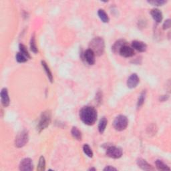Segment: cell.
<instances>
[{"label":"cell","instance_id":"3957f363","mask_svg":"<svg viewBox=\"0 0 171 171\" xmlns=\"http://www.w3.org/2000/svg\"><path fill=\"white\" fill-rule=\"evenodd\" d=\"M52 120V113L49 110H45L41 113L40 118L37 124V129L39 132H41L47 128L51 123Z\"/></svg>","mask_w":171,"mask_h":171},{"label":"cell","instance_id":"52a82bcc","mask_svg":"<svg viewBox=\"0 0 171 171\" xmlns=\"http://www.w3.org/2000/svg\"><path fill=\"white\" fill-rule=\"evenodd\" d=\"M34 163L30 158H25L21 160L19 169L22 171H32L34 170Z\"/></svg>","mask_w":171,"mask_h":171},{"label":"cell","instance_id":"f1b7e54d","mask_svg":"<svg viewBox=\"0 0 171 171\" xmlns=\"http://www.w3.org/2000/svg\"><path fill=\"white\" fill-rule=\"evenodd\" d=\"M96 100L98 104H101L102 101V94L101 92H98L96 95Z\"/></svg>","mask_w":171,"mask_h":171},{"label":"cell","instance_id":"d6986e66","mask_svg":"<svg viewBox=\"0 0 171 171\" xmlns=\"http://www.w3.org/2000/svg\"><path fill=\"white\" fill-rule=\"evenodd\" d=\"M98 15L99 16L100 19H101L103 23H108L110 22V18L108 17L106 12L102 9H100L98 11Z\"/></svg>","mask_w":171,"mask_h":171},{"label":"cell","instance_id":"1f68e13d","mask_svg":"<svg viewBox=\"0 0 171 171\" xmlns=\"http://www.w3.org/2000/svg\"><path fill=\"white\" fill-rule=\"evenodd\" d=\"M88 170H93V171H96V169L94 168V167H91V168L88 169Z\"/></svg>","mask_w":171,"mask_h":171},{"label":"cell","instance_id":"e0dca14e","mask_svg":"<svg viewBox=\"0 0 171 171\" xmlns=\"http://www.w3.org/2000/svg\"><path fill=\"white\" fill-rule=\"evenodd\" d=\"M71 134H72V136L74 139H76L77 140H82V132L76 126L72 127V130H71Z\"/></svg>","mask_w":171,"mask_h":171},{"label":"cell","instance_id":"277c9868","mask_svg":"<svg viewBox=\"0 0 171 171\" xmlns=\"http://www.w3.org/2000/svg\"><path fill=\"white\" fill-rule=\"evenodd\" d=\"M128 125V120L126 116L118 115L115 118L113 122V127L116 130L123 131Z\"/></svg>","mask_w":171,"mask_h":171},{"label":"cell","instance_id":"4316f807","mask_svg":"<svg viewBox=\"0 0 171 171\" xmlns=\"http://www.w3.org/2000/svg\"><path fill=\"white\" fill-rule=\"evenodd\" d=\"M148 3L154 6H162L167 3V1H165V0H152V1H148Z\"/></svg>","mask_w":171,"mask_h":171},{"label":"cell","instance_id":"7a4b0ae2","mask_svg":"<svg viewBox=\"0 0 171 171\" xmlns=\"http://www.w3.org/2000/svg\"><path fill=\"white\" fill-rule=\"evenodd\" d=\"M89 49L93 51L96 56H102L105 49V42H104V39L100 37H94L90 41Z\"/></svg>","mask_w":171,"mask_h":171},{"label":"cell","instance_id":"8992f818","mask_svg":"<svg viewBox=\"0 0 171 171\" xmlns=\"http://www.w3.org/2000/svg\"><path fill=\"white\" fill-rule=\"evenodd\" d=\"M106 156L114 158V159H118L122 156V150L121 148L114 146H110L106 150Z\"/></svg>","mask_w":171,"mask_h":171},{"label":"cell","instance_id":"30bf717a","mask_svg":"<svg viewBox=\"0 0 171 171\" xmlns=\"http://www.w3.org/2000/svg\"><path fill=\"white\" fill-rule=\"evenodd\" d=\"M96 55L93 52L92 50H91L90 49H88L84 53V59L86 62L87 64H88L90 66H92L95 64L96 60H95Z\"/></svg>","mask_w":171,"mask_h":171},{"label":"cell","instance_id":"8fae6325","mask_svg":"<svg viewBox=\"0 0 171 171\" xmlns=\"http://www.w3.org/2000/svg\"><path fill=\"white\" fill-rule=\"evenodd\" d=\"M1 102L3 107H8L10 104V99L8 94V90L6 88H3L1 91Z\"/></svg>","mask_w":171,"mask_h":171},{"label":"cell","instance_id":"5b68a950","mask_svg":"<svg viewBox=\"0 0 171 171\" xmlns=\"http://www.w3.org/2000/svg\"><path fill=\"white\" fill-rule=\"evenodd\" d=\"M29 134L28 131L24 130L19 132L15 139V146L17 148H22L28 143Z\"/></svg>","mask_w":171,"mask_h":171},{"label":"cell","instance_id":"9c48e42d","mask_svg":"<svg viewBox=\"0 0 171 171\" xmlns=\"http://www.w3.org/2000/svg\"><path fill=\"white\" fill-rule=\"evenodd\" d=\"M119 54L124 58H130L135 56V50L132 48L128 46L127 45H124V46L120 48Z\"/></svg>","mask_w":171,"mask_h":171},{"label":"cell","instance_id":"ffe728a7","mask_svg":"<svg viewBox=\"0 0 171 171\" xmlns=\"http://www.w3.org/2000/svg\"><path fill=\"white\" fill-rule=\"evenodd\" d=\"M30 49L32 52L34 53H38V48H37V44H36V36L35 34H33V35L31 37L30 40Z\"/></svg>","mask_w":171,"mask_h":171},{"label":"cell","instance_id":"4fadbf2b","mask_svg":"<svg viewBox=\"0 0 171 171\" xmlns=\"http://www.w3.org/2000/svg\"><path fill=\"white\" fill-rule=\"evenodd\" d=\"M136 163L138 166L143 170H153L154 169L151 165H150L147 160L143 159V158H138Z\"/></svg>","mask_w":171,"mask_h":171},{"label":"cell","instance_id":"6da1fadb","mask_svg":"<svg viewBox=\"0 0 171 171\" xmlns=\"http://www.w3.org/2000/svg\"><path fill=\"white\" fill-rule=\"evenodd\" d=\"M80 118L83 123L88 126H92L97 120V110L94 106H86L80 110Z\"/></svg>","mask_w":171,"mask_h":171},{"label":"cell","instance_id":"603a6c76","mask_svg":"<svg viewBox=\"0 0 171 171\" xmlns=\"http://www.w3.org/2000/svg\"><path fill=\"white\" fill-rule=\"evenodd\" d=\"M37 170L38 171H44L45 170V160L43 156H41L40 157Z\"/></svg>","mask_w":171,"mask_h":171},{"label":"cell","instance_id":"cb8c5ba5","mask_svg":"<svg viewBox=\"0 0 171 171\" xmlns=\"http://www.w3.org/2000/svg\"><path fill=\"white\" fill-rule=\"evenodd\" d=\"M83 151H84L85 154H86V156H88L90 158L93 157V155H94L93 151L88 144H86L83 146Z\"/></svg>","mask_w":171,"mask_h":171},{"label":"cell","instance_id":"2e32d148","mask_svg":"<svg viewBox=\"0 0 171 171\" xmlns=\"http://www.w3.org/2000/svg\"><path fill=\"white\" fill-rule=\"evenodd\" d=\"M41 66H42V68H44V70L45 71V74H46V75H47V77L49 79V82H50L51 83H53V77L52 73L51 72L50 69H49L48 64L45 61H44V60H42V61L41 62Z\"/></svg>","mask_w":171,"mask_h":171},{"label":"cell","instance_id":"9a60e30c","mask_svg":"<svg viewBox=\"0 0 171 171\" xmlns=\"http://www.w3.org/2000/svg\"><path fill=\"white\" fill-rule=\"evenodd\" d=\"M124 45H126V41L124 40H118L116 41V42L114 44L112 47V50L114 53H117L119 52L120 48Z\"/></svg>","mask_w":171,"mask_h":171},{"label":"cell","instance_id":"ac0fdd59","mask_svg":"<svg viewBox=\"0 0 171 171\" xmlns=\"http://www.w3.org/2000/svg\"><path fill=\"white\" fill-rule=\"evenodd\" d=\"M107 124H108V120L105 117H103L102 118L100 119V120L98 128V131L100 134H103L104 131H105Z\"/></svg>","mask_w":171,"mask_h":171},{"label":"cell","instance_id":"484cf974","mask_svg":"<svg viewBox=\"0 0 171 171\" xmlns=\"http://www.w3.org/2000/svg\"><path fill=\"white\" fill-rule=\"evenodd\" d=\"M15 59H16V60H17L18 62H19V63H24V62L28 61V58L26 56H25L23 53L19 52L16 53Z\"/></svg>","mask_w":171,"mask_h":171},{"label":"cell","instance_id":"7402d4cb","mask_svg":"<svg viewBox=\"0 0 171 171\" xmlns=\"http://www.w3.org/2000/svg\"><path fill=\"white\" fill-rule=\"evenodd\" d=\"M146 96H147V91L143 90L141 92V94H140L139 97V99H138V101H137V108H140L143 105L144 102H145Z\"/></svg>","mask_w":171,"mask_h":171},{"label":"cell","instance_id":"d4e9b609","mask_svg":"<svg viewBox=\"0 0 171 171\" xmlns=\"http://www.w3.org/2000/svg\"><path fill=\"white\" fill-rule=\"evenodd\" d=\"M19 52L22 53H23L25 56H26L28 58V60L30 59L31 56H30V53H29L26 45L22 44H20L19 45Z\"/></svg>","mask_w":171,"mask_h":171},{"label":"cell","instance_id":"4dcf8cb0","mask_svg":"<svg viewBox=\"0 0 171 171\" xmlns=\"http://www.w3.org/2000/svg\"><path fill=\"white\" fill-rule=\"evenodd\" d=\"M110 170H117V169H116L112 166H107L104 169V171H110Z\"/></svg>","mask_w":171,"mask_h":171},{"label":"cell","instance_id":"f546056e","mask_svg":"<svg viewBox=\"0 0 171 171\" xmlns=\"http://www.w3.org/2000/svg\"><path fill=\"white\" fill-rule=\"evenodd\" d=\"M169 98V95H162V96H160L159 100L160 102H165L166 100H168Z\"/></svg>","mask_w":171,"mask_h":171},{"label":"cell","instance_id":"7c38bea8","mask_svg":"<svg viewBox=\"0 0 171 171\" xmlns=\"http://www.w3.org/2000/svg\"><path fill=\"white\" fill-rule=\"evenodd\" d=\"M132 48L139 52H144L147 49V45L143 41L135 40L132 42Z\"/></svg>","mask_w":171,"mask_h":171},{"label":"cell","instance_id":"83f0119b","mask_svg":"<svg viewBox=\"0 0 171 171\" xmlns=\"http://www.w3.org/2000/svg\"><path fill=\"white\" fill-rule=\"evenodd\" d=\"M170 26H171V20L170 19H168L165 21L163 25H162V28H163V30H168V29L170 28Z\"/></svg>","mask_w":171,"mask_h":171},{"label":"cell","instance_id":"5bb4252c","mask_svg":"<svg viewBox=\"0 0 171 171\" xmlns=\"http://www.w3.org/2000/svg\"><path fill=\"white\" fill-rule=\"evenodd\" d=\"M151 15L156 23H160L162 18H163V15H162V11L157 8H154L151 11Z\"/></svg>","mask_w":171,"mask_h":171},{"label":"cell","instance_id":"ba28073f","mask_svg":"<svg viewBox=\"0 0 171 171\" xmlns=\"http://www.w3.org/2000/svg\"><path fill=\"white\" fill-rule=\"evenodd\" d=\"M139 82H140V78L139 76H138L137 74L134 73V74H132L128 78L126 84L129 88L133 89V88H135L138 86V84H139Z\"/></svg>","mask_w":171,"mask_h":171},{"label":"cell","instance_id":"44dd1931","mask_svg":"<svg viewBox=\"0 0 171 171\" xmlns=\"http://www.w3.org/2000/svg\"><path fill=\"white\" fill-rule=\"evenodd\" d=\"M156 167L158 170H170V167L166 165L165 162L160 160H157L155 162Z\"/></svg>","mask_w":171,"mask_h":171}]
</instances>
